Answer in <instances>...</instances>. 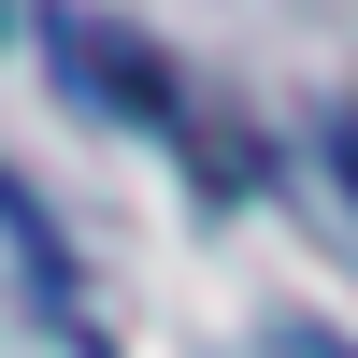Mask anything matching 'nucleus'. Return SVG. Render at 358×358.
Here are the masks:
<instances>
[{"label":"nucleus","mask_w":358,"mask_h":358,"mask_svg":"<svg viewBox=\"0 0 358 358\" xmlns=\"http://www.w3.org/2000/svg\"><path fill=\"white\" fill-rule=\"evenodd\" d=\"M330 158H344V187H358V115H344V129H330Z\"/></svg>","instance_id":"2"},{"label":"nucleus","mask_w":358,"mask_h":358,"mask_svg":"<svg viewBox=\"0 0 358 358\" xmlns=\"http://www.w3.org/2000/svg\"><path fill=\"white\" fill-rule=\"evenodd\" d=\"M43 57L72 72V101H101V115H129V129H158L187 172H215V187H258V129L229 101H201L187 72H172L143 29H115V15H43Z\"/></svg>","instance_id":"1"}]
</instances>
